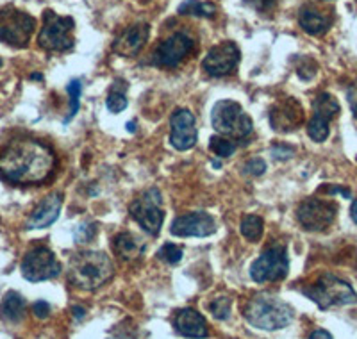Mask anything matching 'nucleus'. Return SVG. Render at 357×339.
<instances>
[{
	"instance_id": "7c9ffc66",
	"label": "nucleus",
	"mask_w": 357,
	"mask_h": 339,
	"mask_svg": "<svg viewBox=\"0 0 357 339\" xmlns=\"http://www.w3.org/2000/svg\"><path fill=\"white\" fill-rule=\"evenodd\" d=\"M95 234H97V225L86 222L77 227V230H75V239H77L79 243H86L89 241V239H93Z\"/></svg>"
},
{
	"instance_id": "58836bf2",
	"label": "nucleus",
	"mask_w": 357,
	"mask_h": 339,
	"mask_svg": "<svg viewBox=\"0 0 357 339\" xmlns=\"http://www.w3.org/2000/svg\"><path fill=\"white\" fill-rule=\"evenodd\" d=\"M350 216H352L354 223L357 225V198L352 202V207H350Z\"/></svg>"
},
{
	"instance_id": "39448f33",
	"label": "nucleus",
	"mask_w": 357,
	"mask_h": 339,
	"mask_svg": "<svg viewBox=\"0 0 357 339\" xmlns=\"http://www.w3.org/2000/svg\"><path fill=\"white\" fill-rule=\"evenodd\" d=\"M211 123L220 136L231 140H245L254 129L252 118L234 100L216 102L211 113Z\"/></svg>"
},
{
	"instance_id": "20e7f679",
	"label": "nucleus",
	"mask_w": 357,
	"mask_h": 339,
	"mask_svg": "<svg viewBox=\"0 0 357 339\" xmlns=\"http://www.w3.org/2000/svg\"><path fill=\"white\" fill-rule=\"evenodd\" d=\"M302 293L324 311L329 307L357 303V293L354 291V287L347 280L331 273L321 275L312 286L302 289Z\"/></svg>"
},
{
	"instance_id": "2f4dec72",
	"label": "nucleus",
	"mask_w": 357,
	"mask_h": 339,
	"mask_svg": "<svg viewBox=\"0 0 357 339\" xmlns=\"http://www.w3.org/2000/svg\"><path fill=\"white\" fill-rule=\"evenodd\" d=\"M243 2L248 6V8H252L257 13H270L275 9L279 0H243Z\"/></svg>"
},
{
	"instance_id": "412c9836",
	"label": "nucleus",
	"mask_w": 357,
	"mask_h": 339,
	"mask_svg": "<svg viewBox=\"0 0 357 339\" xmlns=\"http://www.w3.org/2000/svg\"><path fill=\"white\" fill-rule=\"evenodd\" d=\"M113 248L118 257L123 261H136L145 252V243L130 232H120L118 236H114Z\"/></svg>"
},
{
	"instance_id": "c85d7f7f",
	"label": "nucleus",
	"mask_w": 357,
	"mask_h": 339,
	"mask_svg": "<svg viewBox=\"0 0 357 339\" xmlns=\"http://www.w3.org/2000/svg\"><path fill=\"white\" fill-rule=\"evenodd\" d=\"M209 311L213 312L216 319H227L231 315V299L229 296H216L209 303Z\"/></svg>"
},
{
	"instance_id": "4c0bfd02",
	"label": "nucleus",
	"mask_w": 357,
	"mask_h": 339,
	"mask_svg": "<svg viewBox=\"0 0 357 339\" xmlns=\"http://www.w3.org/2000/svg\"><path fill=\"white\" fill-rule=\"evenodd\" d=\"M72 312H73V316H75V318H77V319H82L86 316V309H84V307H81V306H73Z\"/></svg>"
},
{
	"instance_id": "b1692460",
	"label": "nucleus",
	"mask_w": 357,
	"mask_h": 339,
	"mask_svg": "<svg viewBox=\"0 0 357 339\" xmlns=\"http://www.w3.org/2000/svg\"><path fill=\"white\" fill-rule=\"evenodd\" d=\"M178 15H190V17H202V18H215L218 9L211 2H200V0H184L178 6Z\"/></svg>"
},
{
	"instance_id": "ddd939ff",
	"label": "nucleus",
	"mask_w": 357,
	"mask_h": 339,
	"mask_svg": "<svg viewBox=\"0 0 357 339\" xmlns=\"http://www.w3.org/2000/svg\"><path fill=\"white\" fill-rule=\"evenodd\" d=\"M241 52L238 45L232 41H223L215 45L202 61V70L211 77H225L236 70L240 65Z\"/></svg>"
},
{
	"instance_id": "72a5a7b5",
	"label": "nucleus",
	"mask_w": 357,
	"mask_h": 339,
	"mask_svg": "<svg viewBox=\"0 0 357 339\" xmlns=\"http://www.w3.org/2000/svg\"><path fill=\"white\" fill-rule=\"evenodd\" d=\"M270 153H272L273 159H279V161H284V159H289L293 156V149H289V146H282V145H277V146H272V150H270Z\"/></svg>"
},
{
	"instance_id": "1a4fd4ad",
	"label": "nucleus",
	"mask_w": 357,
	"mask_h": 339,
	"mask_svg": "<svg viewBox=\"0 0 357 339\" xmlns=\"http://www.w3.org/2000/svg\"><path fill=\"white\" fill-rule=\"evenodd\" d=\"M162 197L158 188L143 191L132 204H130V216L136 220L139 227L146 234L158 236L165 222V213H162Z\"/></svg>"
},
{
	"instance_id": "6ab92c4d",
	"label": "nucleus",
	"mask_w": 357,
	"mask_h": 339,
	"mask_svg": "<svg viewBox=\"0 0 357 339\" xmlns=\"http://www.w3.org/2000/svg\"><path fill=\"white\" fill-rule=\"evenodd\" d=\"M63 207V197L59 193H52L49 197H45L34 211L31 213L27 220V229H45L50 227L61 213Z\"/></svg>"
},
{
	"instance_id": "a19ab883",
	"label": "nucleus",
	"mask_w": 357,
	"mask_h": 339,
	"mask_svg": "<svg viewBox=\"0 0 357 339\" xmlns=\"http://www.w3.org/2000/svg\"><path fill=\"white\" fill-rule=\"evenodd\" d=\"M109 339H113V338H109Z\"/></svg>"
},
{
	"instance_id": "5701e85b",
	"label": "nucleus",
	"mask_w": 357,
	"mask_h": 339,
	"mask_svg": "<svg viewBox=\"0 0 357 339\" xmlns=\"http://www.w3.org/2000/svg\"><path fill=\"white\" fill-rule=\"evenodd\" d=\"M25 307H27V303H25L24 296L17 291H9L2 299V303H0V316L6 322L17 323L25 316Z\"/></svg>"
},
{
	"instance_id": "9b49d317",
	"label": "nucleus",
	"mask_w": 357,
	"mask_h": 339,
	"mask_svg": "<svg viewBox=\"0 0 357 339\" xmlns=\"http://www.w3.org/2000/svg\"><path fill=\"white\" fill-rule=\"evenodd\" d=\"M336 213V204L329 202V200H321V198H307L296 209V220L304 230L321 232V230L333 225Z\"/></svg>"
},
{
	"instance_id": "473e14b6",
	"label": "nucleus",
	"mask_w": 357,
	"mask_h": 339,
	"mask_svg": "<svg viewBox=\"0 0 357 339\" xmlns=\"http://www.w3.org/2000/svg\"><path fill=\"white\" fill-rule=\"evenodd\" d=\"M264 170H266V163H264L261 158H254V159H250L248 163H245V174L254 175V177H259V175H263Z\"/></svg>"
},
{
	"instance_id": "f8f14e48",
	"label": "nucleus",
	"mask_w": 357,
	"mask_h": 339,
	"mask_svg": "<svg viewBox=\"0 0 357 339\" xmlns=\"http://www.w3.org/2000/svg\"><path fill=\"white\" fill-rule=\"evenodd\" d=\"M340 113V104L331 93H320L312 102V116L307 123V134L312 142L324 143L329 137L331 120Z\"/></svg>"
},
{
	"instance_id": "4468645a",
	"label": "nucleus",
	"mask_w": 357,
	"mask_h": 339,
	"mask_svg": "<svg viewBox=\"0 0 357 339\" xmlns=\"http://www.w3.org/2000/svg\"><path fill=\"white\" fill-rule=\"evenodd\" d=\"M191 49H193V40L184 33H175L158 45L152 56V63L162 68H175L181 65V61L190 54Z\"/></svg>"
},
{
	"instance_id": "aec40b11",
	"label": "nucleus",
	"mask_w": 357,
	"mask_h": 339,
	"mask_svg": "<svg viewBox=\"0 0 357 339\" xmlns=\"http://www.w3.org/2000/svg\"><path fill=\"white\" fill-rule=\"evenodd\" d=\"M174 327L184 338L191 339H204L207 338L209 331H207V322L200 312H197L195 309H181V311L175 315Z\"/></svg>"
},
{
	"instance_id": "c756f323",
	"label": "nucleus",
	"mask_w": 357,
	"mask_h": 339,
	"mask_svg": "<svg viewBox=\"0 0 357 339\" xmlns=\"http://www.w3.org/2000/svg\"><path fill=\"white\" fill-rule=\"evenodd\" d=\"M213 152L220 158H229L232 156V152L236 150V145L232 143V140H225V137H211V143H209Z\"/></svg>"
},
{
	"instance_id": "ea45409f",
	"label": "nucleus",
	"mask_w": 357,
	"mask_h": 339,
	"mask_svg": "<svg viewBox=\"0 0 357 339\" xmlns=\"http://www.w3.org/2000/svg\"><path fill=\"white\" fill-rule=\"evenodd\" d=\"M0 66H2V59H0Z\"/></svg>"
},
{
	"instance_id": "0eeeda50",
	"label": "nucleus",
	"mask_w": 357,
	"mask_h": 339,
	"mask_svg": "<svg viewBox=\"0 0 357 339\" xmlns=\"http://www.w3.org/2000/svg\"><path fill=\"white\" fill-rule=\"evenodd\" d=\"M36 27V20L25 11L6 6L0 9V41L15 49H25Z\"/></svg>"
},
{
	"instance_id": "393cba45",
	"label": "nucleus",
	"mask_w": 357,
	"mask_h": 339,
	"mask_svg": "<svg viewBox=\"0 0 357 339\" xmlns=\"http://www.w3.org/2000/svg\"><path fill=\"white\" fill-rule=\"evenodd\" d=\"M263 225L264 222L261 216H257V214H247V216L241 220V236H243L247 241L257 243L261 239V236H263Z\"/></svg>"
},
{
	"instance_id": "423d86ee",
	"label": "nucleus",
	"mask_w": 357,
	"mask_h": 339,
	"mask_svg": "<svg viewBox=\"0 0 357 339\" xmlns=\"http://www.w3.org/2000/svg\"><path fill=\"white\" fill-rule=\"evenodd\" d=\"M73 29L75 22L72 17H59L49 9L43 13V27L38 36V43L47 52H68L75 45L72 36Z\"/></svg>"
},
{
	"instance_id": "f3484780",
	"label": "nucleus",
	"mask_w": 357,
	"mask_h": 339,
	"mask_svg": "<svg viewBox=\"0 0 357 339\" xmlns=\"http://www.w3.org/2000/svg\"><path fill=\"white\" fill-rule=\"evenodd\" d=\"M304 121V110L295 98H286L284 102H279L270 111V126L277 133H289V130L298 129Z\"/></svg>"
},
{
	"instance_id": "cd10ccee",
	"label": "nucleus",
	"mask_w": 357,
	"mask_h": 339,
	"mask_svg": "<svg viewBox=\"0 0 357 339\" xmlns=\"http://www.w3.org/2000/svg\"><path fill=\"white\" fill-rule=\"evenodd\" d=\"M158 257L168 264H177L181 263V259H183V248L174 245V243H165V245L159 248Z\"/></svg>"
},
{
	"instance_id": "7ed1b4c3",
	"label": "nucleus",
	"mask_w": 357,
	"mask_h": 339,
	"mask_svg": "<svg viewBox=\"0 0 357 339\" xmlns=\"http://www.w3.org/2000/svg\"><path fill=\"white\" fill-rule=\"evenodd\" d=\"M243 316L252 327L261 331H280L293 319V309L288 302L270 293H257L247 302Z\"/></svg>"
},
{
	"instance_id": "f03ea898",
	"label": "nucleus",
	"mask_w": 357,
	"mask_h": 339,
	"mask_svg": "<svg viewBox=\"0 0 357 339\" xmlns=\"http://www.w3.org/2000/svg\"><path fill=\"white\" fill-rule=\"evenodd\" d=\"M114 275V266L109 255L98 250L77 252L70 259L68 279L82 291H95L109 282Z\"/></svg>"
},
{
	"instance_id": "f257e3e1",
	"label": "nucleus",
	"mask_w": 357,
	"mask_h": 339,
	"mask_svg": "<svg viewBox=\"0 0 357 339\" xmlns=\"http://www.w3.org/2000/svg\"><path fill=\"white\" fill-rule=\"evenodd\" d=\"M56 168L52 149L38 140H15L0 152V177L18 186L41 184Z\"/></svg>"
},
{
	"instance_id": "dca6fc26",
	"label": "nucleus",
	"mask_w": 357,
	"mask_h": 339,
	"mask_svg": "<svg viewBox=\"0 0 357 339\" xmlns=\"http://www.w3.org/2000/svg\"><path fill=\"white\" fill-rule=\"evenodd\" d=\"M199 130L195 126V116L190 110L174 111L170 118V143L175 150H190L197 145Z\"/></svg>"
},
{
	"instance_id": "c9c22d12",
	"label": "nucleus",
	"mask_w": 357,
	"mask_h": 339,
	"mask_svg": "<svg viewBox=\"0 0 357 339\" xmlns=\"http://www.w3.org/2000/svg\"><path fill=\"white\" fill-rule=\"evenodd\" d=\"M347 100H349V105H350V110H352V113L357 116V81L354 82L349 89H347Z\"/></svg>"
},
{
	"instance_id": "bb28decb",
	"label": "nucleus",
	"mask_w": 357,
	"mask_h": 339,
	"mask_svg": "<svg viewBox=\"0 0 357 339\" xmlns=\"http://www.w3.org/2000/svg\"><path fill=\"white\" fill-rule=\"evenodd\" d=\"M66 91H68L70 95V111H68V116L65 118V123H68V121L79 113V107H81V93H82L81 81H79V79L70 81V84L66 86Z\"/></svg>"
},
{
	"instance_id": "a211bd4d",
	"label": "nucleus",
	"mask_w": 357,
	"mask_h": 339,
	"mask_svg": "<svg viewBox=\"0 0 357 339\" xmlns=\"http://www.w3.org/2000/svg\"><path fill=\"white\" fill-rule=\"evenodd\" d=\"M151 36V25L138 24L126 29L120 36L114 40L113 52L122 57H132L145 47L146 40Z\"/></svg>"
},
{
	"instance_id": "4be33fe9",
	"label": "nucleus",
	"mask_w": 357,
	"mask_h": 339,
	"mask_svg": "<svg viewBox=\"0 0 357 339\" xmlns=\"http://www.w3.org/2000/svg\"><path fill=\"white\" fill-rule=\"evenodd\" d=\"M298 24L301 27L304 29L305 33L311 34V36H321L329 31L331 24V17L324 15L321 11L314 8H302L301 15H298Z\"/></svg>"
},
{
	"instance_id": "f704fd0d",
	"label": "nucleus",
	"mask_w": 357,
	"mask_h": 339,
	"mask_svg": "<svg viewBox=\"0 0 357 339\" xmlns=\"http://www.w3.org/2000/svg\"><path fill=\"white\" fill-rule=\"evenodd\" d=\"M33 312H34V316H36V318H40V319L49 318L50 306L47 302H43V300H38V302L33 303Z\"/></svg>"
},
{
	"instance_id": "a878e982",
	"label": "nucleus",
	"mask_w": 357,
	"mask_h": 339,
	"mask_svg": "<svg viewBox=\"0 0 357 339\" xmlns=\"http://www.w3.org/2000/svg\"><path fill=\"white\" fill-rule=\"evenodd\" d=\"M127 82L126 81H116L113 84V88L109 89V95L106 98V107L111 113H122L127 107Z\"/></svg>"
},
{
	"instance_id": "6e6552de",
	"label": "nucleus",
	"mask_w": 357,
	"mask_h": 339,
	"mask_svg": "<svg viewBox=\"0 0 357 339\" xmlns=\"http://www.w3.org/2000/svg\"><path fill=\"white\" fill-rule=\"evenodd\" d=\"M289 273L288 250L284 245H270L259 257L250 264V277L257 284L277 282L286 279Z\"/></svg>"
},
{
	"instance_id": "2eb2a0df",
	"label": "nucleus",
	"mask_w": 357,
	"mask_h": 339,
	"mask_svg": "<svg viewBox=\"0 0 357 339\" xmlns=\"http://www.w3.org/2000/svg\"><path fill=\"white\" fill-rule=\"evenodd\" d=\"M170 232L177 238H207L216 232V222L211 214L195 211L175 218Z\"/></svg>"
},
{
	"instance_id": "e433bc0d",
	"label": "nucleus",
	"mask_w": 357,
	"mask_h": 339,
	"mask_svg": "<svg viewBox=\"0 0 357 339\" xmlns=\"http://www.w3.org/2000/svg\"><path fill=\"white\" fill-rule=\"evenodd\" d=\"M309 339H334V338L329 334V332L324 331V329H318V331H314L311 336H309Z\"/></svg>"
},
{
	"instance_id": "9d476101",
	"label": "nucleus",
	"mask_w": 357,
	"mask_h": 339,
	"mask_svg": "<svg viewBox=\"0 0 357 339\" xmlns=\"http://www.w3.org/2000/svg\"><path fill=\"white\" fill-rule=\"evenodd\" d=\"M22 275L29 282H43V280L56 279L61 273V264L56 259L52 250L47 246H36L24 257L20 264Z\"/></svg>"
}]
</instances>
